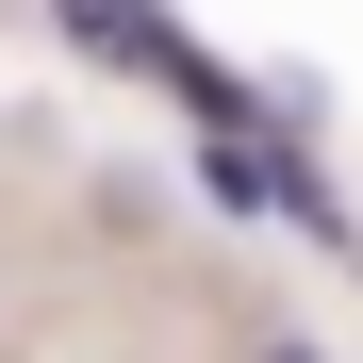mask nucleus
Here are the masks:
<instances>
[{"mask_svg":"<svg viewBox=\"0 0 363 363\" xmlns=\"http://www.w3.org/2000/svg\"><path fill=\"white\" fill-rule=\"evenodd\" d=\"M50 17H67L83 50H116V67H149V83H182V99H199V116H231V83H215L199 50L165 33V0H50Z\"/></svg>","mask_w":363,"mask_h":363,"instance_id":"1","label":"nucleus"},{"mask_svg":"<svg viewBox=\"0 0 363 363\" xmlns=\"http://www.w3.org/2000/svg\"><path fill=\"white\" fill-rule=\"evenodd\" d=\"M215 199H231V215H314V231H330V199H314L264 133H215Z\"/></svg>","mask_w":363,"mask_h":363,"instance_id":"2","label":"nucleus"},{"mask_svg":"<svg viewBox=\"0 0 363 363\" xmlns=\"http://www.w3.org/2000/svg\"><path fill=\"white\" fill-rule=\"evenodd\" d=\"M264 363H314V347H264Z\"/></svg>","mask_w":363,"mask_h":363,"instance_id":"3","label":"nucleus"}]
</instances>
